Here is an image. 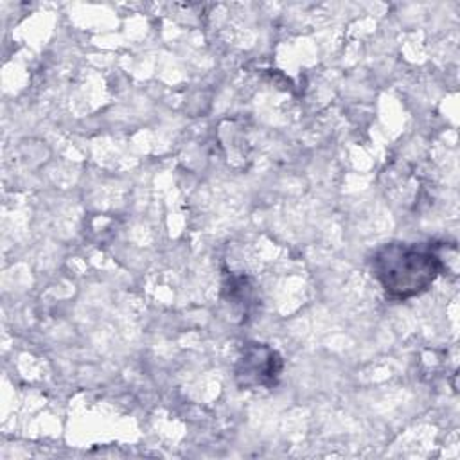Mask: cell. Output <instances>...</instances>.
I'll return each mask as SVG.
<instances>
[{"instance_id": "2", "label": "cell", "mask_w": 460, "mask_h": 460, "mask_svg": "<svg viewBox=\"0 0 460 460\" xmlns=\"http://www.w3.org/2000/svg\"><path fill=\"white\" fill-rule=\"evenodd\" d=\"M282 372V358L266 343H248L235 365L241 388H273Z\"/></svg>"}, {"instance_id": "1", "label": "cell", "mask_w": 460, "mask_h": 460, "mask_svg": "<svg viewBox=\"0 0 460 460\" xmlns=\"http://www.w3.org/2000/svg\"><path fill=\"white\" fill-rule=\"evenodd\" d=\"M440 248L442 244L386 243L372 253L370 270L390 298L408 300L428 291L447 271Z\"/></svg>"}]
</instances>
